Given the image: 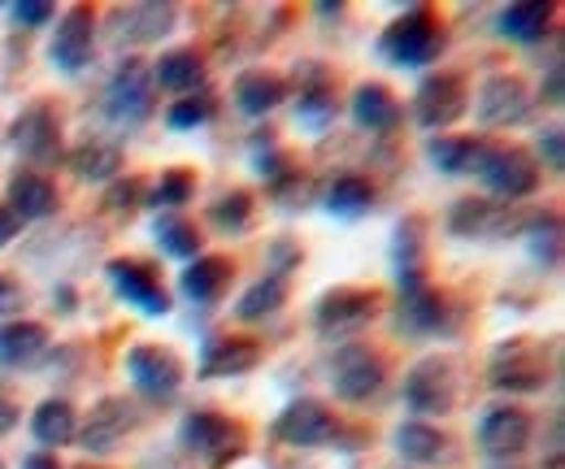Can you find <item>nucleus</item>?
Returning <instances> with one entry per match:
<instances>
[{
  "label": "nucleus",
  "mask_w": 565,
  "mask_h": 469,
  "mask_svg": "<svg viewBox=\"0 0 565 469\" xmlns=\"http://www.w3.org/2000/svg\"><path fill=\"white\" fill-rule=\"evenodd\" d=\"M444 44H448L444 22H439L426 4H414V9H405V13L383 31L379 53L401 70H426V66H435V62H439Z\"/></svg>",
  "instance_id": "1"
},
{
  "label": "nucleus",
  "mask_w": 565,
  "mask_h": 469,
  "mask_svg": "<svg viewBox=\"0 0 565 469\" xmlns=\"http://www.w3.org/2000/svg\"><path fill=\"white\" fill-rule=\"evenodd\" d=\"M457 392H461V379H457V361L448 352H430L423 361H414L401 383V401L409 408V417H418V422L448 417L457 408Z\"/></svg>",
  "instance_id": "2"
},
{
  "label": "nucleus",
  "mask_w": 565,
  "mask_h": 469,
  "mask_svg": "<svg viewBox=\"0 0 565 469\" xmlns=\"http://www.w3.org/2000/svg\"><path fill=\"white\" fill-rule=\"evenodd\" d=\"M470 174L500 201H526L540 192V166L518 143H483Z\"/></svg>",
  "instance_id": "3"
},
{
  "label": "nucleus",
  "mask_w": 565,
  "mask_h": 469,
  "mask_svg": "<svg viewBox=\"0 0 565 469\" xmlns=\"http://www.w3.org/2000/svg\"><path fill=\"white\" fill-rule=\"evenodd\" d=\"M488 383L509 396H531L548 387V348L540 339H504L492 348Z\"/></svg>",
  "instance_id": "4"
},
{
  "label": "nucleus",
  "mask_w": 565,
  "mask_h": 469,
  "mask_svg": "<svg viewBox=\"0 0 565 469\" xmlns=\"http://www.w3.org/2000/svg\"><path fill=\"white\" fill-rule=\"evenodd\" d=\"M100 114L122 131H136L157 114V87H152V74H148L143 62L131 57V62H122L109 74L105 96H100Z\"/></svg>",
  "instance_id": "5"
},
{
  "label": "nucleus",
  "mask_w": 565,
  "mask_h": 469,
  "mask_svg": "<svg viewBox=\"0 0 565 469\" xmlns=\"http://www.w3.org/2000/svg\"><path fill=\"white\" fill-rule=\"evenodd\" d=\"M327 374H331V392H335V401L370 404L379 392H383V383H387V361H383L370 343L353 339V343H340V348L331 352Z\"/></svg>",
  "instance_id": "6"
},
{
  "label": "nucleus",
  "mask_w": 565,
  "mask_h": 469,
  "mask_svg": "<svg viewBox=\"0 0 565 469\" xmlns=\"http://www.w3.org/2000/svg\"><path fill=\"white\" fill-rule=\"evenodd\" d=\"M270 435L279 439L282 448L318 452V448L340 444V417L331 413V404L313 401V396H300V401H291L270 422Z\"/></svg>",
  "instance_id": "7"
},
{
  "label": "nucleus",
  "mask_w": 565,
  "mask_h": 469,
  "mask_svg": "<svg viewBox=\"0 0 565 469\" xmlns=\"http://www.w3.org/2000/svg\"><path fill=\"white\" fill-rule=\"evenodd\" d=\"M244 430L226 417V413H213V408H192L183 422H179V448L210 461L213 469H222L226 461H235L244 452Z\"/></svg>",
  "instance_id": "8"
},
{
  "label": "nucleus",
  "mask_w": 565,
  "mask_h": 469,
  "mask_svg": "<svg viewBox=\"0 0 565 469\" xmlns=\"http://www.w3.org/2000/svg\"><path fill=\"white\" fill-rule=\"evenodd\" d=\"M122 370H127L131 387L152 404H170L183 392V383H188L183 361L166 343H136V348H127Z\"/></svg>",
  "instance_id": "9"
},
{
  "label": "nucleus",
  "mask_w": 565,
  "mask_h": 469,
  "mask_svg": "<svg viewBox=\"0 0 565 469\" xmlns=\"http://www.w3.org/2000/svg\"><path fill=\"white\" fill-rule=\"evenodd\" d=\"M9 143H13L18 157H26L35 170L57 166V161L66 157L57 109H53L49 100H31V105H22L18 118H13V127H9Z\"/></svg>",
  "instance_id": "10"
},
{
  "label": "nucleus",
  "mask_w": 565,
  "mask_h": 469,
  "mask_svg": "<svg viewBox=\"0 0 565 469\" xmlns=\"http://www.w3.org/2000/svg\"><path fill=\"white\" fill-rule=\"evenodd\" d=\"M531 435H535V422L522 404H488L475 422V444L492 461H518L531 448Z\"/></svg>",
  "instance_id": "11"
},
{
  "label": "nucleus",
  "mask_w": 565,
  "mask_h": 469,
  "mask_svg": "<svg viewBox=\"0 0 565 469\" xmlns=\"http://www.w3.org/2000/svg\"><path fill=\"white\" fill-rule=\"evenodd\" d=\"M379 318V291L370 287H331L313 305V327L322 339H353Z\"/></svg>",
  "instance_id": "12"
},
{
  "label": "nucleus",
  "mask_w": 565,
  "mask_h": 469,
  "mask_svg": "<svg viewBox=\"0 0 565 469\" xmlns=\"http://www.w3.org/2000/svg\"><path fill=\"white\" fill-rule=\"evenodd\" d=\"M535 100L518 74H488L475 92V118L483 131H513L531 118Z\"/></svg>",
  "instance_id": "13"
},
{
  "label": "nucleus",
  "mask_w": 565,
  "mask_h": 469,
  "mask_svg": "<svg viewBox=\"0 0 565 469\" xmlns=\"http://www.w3.org/2000/svg\"><path fill=\"white\" fill-rule=\"evenodd\" d=\"M136 426H140V408L136 404L127 396H105V401L92 404V413L78 422L74 444L87 457H109L118 444H127V435H136Z\"/></svg>",
  "instance_id": "14"
},
{
  "label": "nucleus",
  "mask_w": 565,
  "mask_h": 469,
  "mask_svg": "<svg viewBox=\"0 0 565 469\" xmlns=\"http://www.w3.org/2000/svg\"><path fill=\"white\" fill-rule=\"evenodd\" d=\"M466 109H470V87H466V78H461L457 70H435V74H426L418 96H414V122L430 135L452 127Z\"/></svg>",
  "instance_id": "15"
},
{
  "label": "nucleus",
  "mask_w": 565,
  "mask_h": 469,
  "mask_svg": "<svg viewBox=\"0 0 565 469\" xmlns=\"http://www.w3.org/2000/svg\"><path fill=\"white\" fill-rule=\"evenodd\" d=\"M179 9L170 0H143V4H122L105 18V35L118 49H140V44H157L174 31Z\"/></svg>",
  "instance_id": "16"
},
{
  "label": "nucleus",
  "mask_w": 565,
  "mask_h": 469,
  "mask_svg": "<svg viewBox=\"0 0 565 469\" xmlns=\"http://www.w3.org/2000/svg\"><path fill=\"white\" fill-rule=\"evenodd\" d=\"M105 278L114 287V296L122 305L140 309L143 318H166L170 313V291L161 287V274L140 257H114L105 266Z\"/></svg>",
  "instance_id": "17"
},
{
  "label": "nucleus",
  "mask_w": 565,
  "mask_h": 469,
  "mask_svg": "<svg viewBox=\"0 0 565 469\" xmlns=\"http://www.w3.org/2000/svg\"><path fill=\"white\" fill-rule=\"evenodd\" d=\"M392 452L401 457V466L409 469H448L457 466V439L448 430H439L435 422H401L392 430Z\"/></svg>",
  "instance_id": "18"
},
{
  "label": "nucleus",
  "mask_w": 565,
  "mask_h": 469,
  "mask_svg": "<svg viewBox=\"0 0 565 469\" xmlns=\"http://www.w3.org/2000/svg\"><path fill=\"white\" fill-rule=\"evenodd\" d=\"M96 13L87 9V4H74L66 9L62 18H57V31H53V40H49V62L53 70H62V74H83V70L92 66V57H96Z\"/></svg>",
  "instance_id": "19"
},
{
  "label": "nucleus",
  "mask_w": 565,
  "mask_h": 469,
  "mask_svg": "<svg viewBox=\"0 0 565 469\" xmlns=\"http://www.w3.org/2000/svg\"><path fill=\"white\" fill-rule=\"evenodd\" d=\"M296 122L305 131H327L340 114V100H335V78L322 62H300L296 66Z\"/></svg>",
  "instance_id": "20"
},
{
  "label": "nucleus",
  "mask_w": 565,
  "mask_h": 469,
  "mask_svg": "<svg viewBox=\"0 0 565 469\" xmlns=\"http://www.w3.org/2000/svg\"><path fill=\"white\" fill-rule=\"evenodd\" d=\"M448 235L457 239H504L513 231H522L518 213L513 209H500V204L483 201V196H466L448 209Z\"/></svg>",
  "instance_id": "21"
},
{
  "label": "nucleus",
  "mask_w": 565,
  "mask_h": 469,
  "mask_svg": "<svg viewBox=\"0 0 565 469\" xmlns=\"http://www.w3.org/2000/svg\"><path fill=\"white\" fill-rule=\"evenodd\" d=\"M4 196H9L4 204L18 213L22 226H26V222H44V217H53V213L62 209L57 183H53L49 174H40V170H13Z\"/></svg>",
  "instance_id": "22"
},
{
  "label": "nucleus",
  "mask_w": 565,
  "mask_h": 469,
  "mask_svg": "<svg viewBox=\"0 0 565 469\" xmlns=\"http://www.w3.org/2000/svg\"><path fill=\"white\" fill-rule=\"evenodd\" d=\"M405 335H452L457 327H461V318L452 313V300L444 296V291H435V287H423V291H414V296H405V305H401V322H396Z\"/></svg>",
  "instance_id": "23"
},
{
  "label": "nucleus",
  "mask_w": 565,
  "mask_h": 469,
  "mask_svg": "<svg viewBox=\"0 0 565 469\" xmlns=\"http://www.w3.org/2000/svg\"><path fill=\"white\" fill-rule=\"evenodd\" d=\"M257 361H262V343H257V339L213 335V339H205V348H201L196 374H201V379H239V374L257 370Z\"/></svg>",
  "instance_id": "24"
},
{
  "label": "nucleus",
  "mask_w": 565,
  "mask_h": 469,
  "mask_svg": "<svg viewBox=\"0 0 565 469\" xmlns=\"http://www.w3.org/2000/svg\"><path fill=\"white\" fill-rule=\"evenodd\" d=\"M49 352H53V335H49L44 322H35V318L0 322V365H9V370H31V365H40Z\"/></svg>",
  "instance_id": "25"
},
{
  "label": "nucleus",
  "mask_w": 565,
  "mask_h": 469,
  "mask_svg": "<svg viewBox=\"0 0 565 469\" xmlns=\"http://www.w3.org/2000/svg\"><path fill=\"white\" fill-rule=\"evenodd\" d=\"M553 22H557L553 0H522V4H509L495 13V35L509 44H544Z\"/></svg>",
  "instance_id": "26"
},
{
  "label": "nucleus",
  "mask_w": 565,
  "mask_h": 469,
  "mask_svg": "<svg viewBox=\"0 0 565 469\" xmlns=\"http://www.w3.org/2000/svg\"><path fill=\"white\" fill-rule=\"evenodd\" d=\"M152 87H161V92H174L179 100L183 96H196L201 87H205V78H210V70H205V57L196 53V49H166L152 66Z\"/></svg>",
  "instance_id": "27"
},
{
  "label": "nucleus",
  "mask_w": 565,
  "mask_h": 469,
  "mask_svg": "<svg viewBox=\"0 0 565 469\" xmlns=\"http://www.w3.org/2000/svg\"><path fill=\"white\" fill-rule=\"evenodd\" d=\"M392 266H396V287L405 296L426 287V222L423 217H405L396 226V244H392Z\"/></svg>",
  "instance_id": "28"
},
{
  "label": "nucleus",
  "mask_w": 565,
  "mask_h": 469,
  "mask_svg": "<svg viewBox=\"0 0 565 469\" xmlns=\"http://www.w3.org/2000/svg\"><path fill=\"white\" fill-rule=\"evenodd\" d=\"M349 114H353L356 127L370 135H392L405 118V109L387 83H361L349 100Z\"/></svg>",
  "instance_id": "29"
},
{
  "label": "nucleus",
  "mask_w": 565,
  "mask_h": 469,
  "mask_svg": "<svg viewBox=\"0 0 565 469\" xmlns=\"http://www.w3.org/2000/svg\"><path fill=\"white\" fill-rule=\"evenodd\" d=\"M282 100H287V83L270 70H244L231 83V105L244 118H270Z\"/></svg>",
  "instance_id": "30"
},
{
  "label": "nucleus",
  "mask_w": 565,
  "mask_h": 469,
  "mask_svg": "<svg viewBox=\"0 0 565 469\" xmlns=\"http://www.w3.org/2000/svg\"><path fill=\"white\" fill-rule=\"evenodd\" d=\"M78 183H118L122 179V148L114 139H78L62 157Z\"/></svg>",
  "instance_id": "31"
},
{
  "label": "nucleus",
  "mask_w": 565,
  "mask_h": 469,
  "mask_svg": "<svg viewBox=\"0 0 565 469\" xmlns=\"http://www.w3.org/2000/svg\"><path fill=\"white\" fill-rule=\"evenodd\" d=\"M235 278V266L231 257H217V253H201L196 262H188V269L179 274V296L188 305H217L222 291L231 287Z\"/></svg>",
  "instance_id": "32"
},
{
  "label": "nucleus",
  "mask_w": 565,
  "mask_h": 469,
  "mask_svg": "<svg viewBox=\"0 0 565 469\" xmlns=\"http://www.w3.org/2000/svg\"><path fill=\"white\" fill-rule=\"evenodd\" d=\"M287 296H291V287H287L282 274H262L257 283H248L239 291V300H235L231 313L244 327H262V322H275L282 309H287Z\"/></svg>",
  "instance_id": "33"
},
{
  "label": "nucleus",
  "mask_w": 565,
  "mask_h": 469,
  "mask_svg": "<svg viewBox=\"0 0 565 469\" xmlns=\"http://www.w3.org/2000/svg\"><path fill=\"white\" fill-rule=\"evenodd\" d=\"M374 183L365 179V174H335L327 188H322V209L331 213V217H340V222H353L361 213H370V204H374Z\"/></svg>",
  "instance_id": "34"
},
{
  "label": "nucleus",
  "mask_w": 565,
  "mask_h": 469,
  "mask_svg": "<svg viewBox=\"0 0 565 469\" xmlns=\"http://www.w3.org/2000/svg\"><path fill=\"white\" fill-rule=\"evenodd\" d=\"M479 148H483V139H475V135H435V139H426V161L448 179H466L479 161Z\"/></svg>",
  "instance_id": "35"
},
{
  "label": "nucleus",
  "mask_w": 565,
  "mask_h": 469,
  "mask_svg": "<svg viewBox=\"0 0 565 469\" xmlns=\"http://www.w3.org/2000/svg\"><path fill=\"white\" fill-rule=\"evenodd\" d=\"M31 435H35L40 448H66V444H74V435H78V413H74V404L62 401V396L44 401L31 413Z\"/></svg>",
  "instance_id": "36"
},
{
  "label": "nucleus",
  "mask_w": 565,
  "mask_h": 469,
  "mask_svg": "<svg viewBox=\"0 0 565 469\" xmlns=\"http://www.w3.org/2000/svg\"><path fill=\"white\" fill-rule=\"evenodd\" d=\"M152 239L166 257H179V262H196L201 257V231L192 217L183 213H157L152 222Z\"/></svg>",
  "instance_id": "37"
},
{
  "label": "nucleus",
  "mask_w": 565,
  "mask_h": 469,
  "mask_svg": "<svg viewBox=\"0 0 565 469\" xmlns=\"http://www.w3.org/2000/svg\"><path fill=\"white\" fill-rule=\"evenodd\" d=\"M253 222H257V201H253V192H244V188H231V192H222L217 201L210 204V226L217 235H248L253 231Z\"/></svg>",
  "instance_id": "38"
},
{
  "label": "nucleus",
  "mask_w": 565,
  "mask_h": 469,
  "mask_svg": "<svg viewBox=\"0 0 565 469\" xmlns=\"http://www.w3.org/2000/svg\"><path fill=\"white\" fill-rule=\"evenodd\" d=\"M192 196H196V174L183 170V166H174V170H166L157 179V188L143 196V204L157 209V213H183L192 204Z\"/></svg>",
  "instance_id": "39"
},
{
  "label": "nucleus",
  "mask_w": 565,
  "mask_h": 469,
  "mask_svg": "<svg viewBox=\"0 0 565 469\" xmlns=\"http://www.w3.org/2000/svg\"><path fill=\"white\" fill-rule=\"evenodd\" d=\"M253 166H257V174L266 179V188H270V192L282 188V183L296 174L291 152L275 143V135H257V139H253Z\"/></svg>",
  "instance_id": "40"
},
{
  "label": "nucleus",
  "mask_w": 565,
  "mask_h": 469,
  "mask_svg": "<svg viewBox=\"0 0 565 469\" xmlns=\"http://www.w3.org/2000/svg\"><path fill=\"white\" fill-rule=\"evenodd\" d=\"M522 231H526L531 257L548 269L557 266V257H562V222H557V213H540V217H531Z\"/></svg>",
  "instance_id": "41"
},
{
  "label": "nucleus",
  "mask_w": 565,
  "mask_h": 469,
  "mask_svg": "<svg viewBox=\"0 0 565 469\" xmlns=\"http://www.w3.org/2000/svg\"><path fill=\"white\" fill-rule=\"evenodd\" d=\"M213 114H217V100H213L210 92H196V96H183V100H174V105L166 109V127H174V131H196V127L213 122Z\"/></svg>",
  "instance_id": "42"
},
{
  "label": "nucleus",
  "mask_w": 565,
  "mask_h": 469,
  "mask_svg": "<svg viewBox=\"0 0 565 469\" xmlns=\"http://www.w3.org/2000/svg\"><path fill=\"white\" fill-rule=\"evenodd\" d=\"M143 196H148V188H143L140 179H118V183H109L105 209H109L114 217H131V213L143 204Z\"/></svg>",
  "instance_id": "43"
},
{
  "label": "nucleus",
  "mask_w": 565,
  "mask_h": 469,
  "mask_svg": "<svg viewBox=\"0 0 565 469\" xmlns=\"http://www.w3.org/2000/svg\"><path fill=\"white\" fill-rule=\"evenodd\" d=\"M22 309H26V291H22V283L9 278V274H0V322H13Z\"/></svg>",
  "instance_id": "44"
},
{
  "label": "nucleus",
  "mask_w": 565,
  "mask_h": 469,
  "mask_svg": "<svg viewBox=\"0 0 565 469\" xmlns=\"http://www.w3.org/2000/svg\"><path fill=\"white\" fill-rule=\"evenodd\" d=\"M535 152H540V161L553 170V174H562L565 157H562V127H548V131L535 135Z\"/></svg>",
  "instance_id": "45"
},
{
  "label": "nucleus",
  "mask_w": 565,
  "mask_h": 469,
  "mask_svg": "<svg viewBox=\"0 0 565 469\" xmlns=\"http://www.w3.org/2000/svg\"><path fill=\"white\" fill-rule=\"evenodd\" d=\"M300 257H305V253H300L296 239H275V244H270V274H282V278H287V269L300 266Z\"/></svg>",
  "instance_id": "46"
},
{
  "label": "nucleus",
  "mask_w": 565,
  "mask_h": 469,
  "mask_svg": "<svg viewBox=\"0 0 565 469\" xmlns=\"http://www.w3.org/2000/svg\"><path fill=\"white\" fill-rule=\"evenodd\" d=\"M53 4H40V0H22V4H13V18L22 22V26H44V22H53Z\"/></svg>",
  "instance_id": "47"
},
{
  "label": "nucleus",
  "mask_w": 565,
  "mask_h": 469,
  "mask_svg": "<svg viewBox=\"0 0 565 469\" xmlns=\"http://www.w3.org/2000/svg\"><path fill=\"white\" fill-rule=\"evenodd\" d=\"M18 235H22V222H18V213H13L9 204H0V248H9Z\"/></svg>",
  "instance_id": "48"
},
{
  "label": "nucleus",
  "mask_w": 565,
  "mask_h": 469,
  "mask_svg": "<svg viewBox=\"0 0 565 469\" xmlns=\"http://www.w3.org/2000/svg\"><path fill=\"white\" fill-rule=\"evenodd\" d=\"M544 105H553V109L562 105V57H557V62L548 66V87H544Z\"/></svg>",
  "instance_id": "49"
},
{
  "label": "nucleus",
  "mask_w": 565,
  "mask_h": 469,
  "mask_svg": "<svg viewBox=\"0 0 565 469\" xmlns=\"http://www.w3.org/2000/svg\"><path fill=\"white\" fill-rule=\"evenodd\" d=\"M18 422H22V408L13 401H0V439H9L18 430Z\"/></svg>",
  "instance_id": "50"
},
{
  "label": "nucleus",
  "mask_w": 565,
  "mask_h": 469,
  "mask_svg": "<svg viewBox=\"0 0 565 469\" xmlns=\"http://www.w3.org/2000/svg\"><path fill=\"white\" fill-rule=\"evenodd\" d=\"M18 469H62V461H57L53 452H26Z\"/></svg>",
  "instance_id": "51"
},
{
  "label": "nucleus",
  "mask_w": 565,
  "mask_h": 469,
  "mask_svg": "<svg viewBox=\"0 0 565 469\" xmlns=\"http://www.w3.org/2000/svg\"><path fill=\"white\" fill-rule=\"evenodd\" d=\"M53 305H62V318H71V309H74V287H71V283L53 287Z\"/></svg>",
  "instance_id": "52"
},
{
  "label": "nucleus",
  "mask_w": 565,
  "mask_h": 469,
  "mask_svg": "<svg viewBox=\"0 0 565 469\" xmlns=\"http://www.w3.org/2000/svg\"><path fill=\"white\" fill-rule=\"evenodd\" d=\"M83 469H105V466H83Z\"/></svg>",
  "instance_id": "53"
},
{
  "label": "nucleus",
  "mask_w": 565,
  "mask_h": 469,
  "mask_svg": "<svg viewBox=\"0 0 565 469\" xmlns=\"http://www.w3.org/2000/svg\"><path fill=\"white\" fill-rule=\"evenodd\" d=\"M0 469H4V461H0Z\"/></svg>",
  "instance_id": "54"
}]
</instances>
